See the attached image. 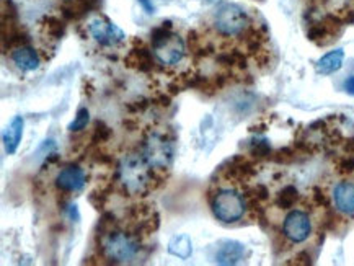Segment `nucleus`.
Instances as JSON below:
<instances>
[{
    "instance_id": "8",
    "label": "nucleus",
    "mask_w": 354,
    "mask_h": 266,
    "mask_svg": "<svg viewBox=\"0 0 354 266\" xmlns=\"http://www.w3.org/2000/svg\"><path fill=\"white\" fill-rule=\"evenodd\" d=\"M88 30L92 36L100 44L108 46V44H116L121 43L126 38L122 30L118 28L115 23H111L110 20L105 17H97L93 20H90Z\"/></svg>"
},
{
    "instance_id": "30",
    "label": "nucleus",
    "mask_w": 354,
    "mask_h": 266,
    "mask_svg": "<svg viewBox=\"0 0 354 266\" xmlns=\"http://www.w3.org/2000/svg\"><path fill=\"white\" fill-rule=\"evenodd\" d=\"M138 2L144 7V10L147 12L149 15H152V13L156 12V8H153V6H152V0H138Z\"/></svg>"
},
{
    "instance_id": "29",
    "label": "nucleus",
    "mask_w": 354,
    "mask_h": 266,
    "mask_svg": "<svg viewBox=\"0 0 354 266\" xmlns=\"http://www.w3.org/2000/svg\"><path fill=\"white\" fill-rule=\"evenodd\" d=\"M343 87H344V92H346L348 95H353L354 97V75H351V77H348L346 80H344Z\"/></svg>"
},
{
    "instance_id": "1",
    "label": "nucleus",
    "mask_w": 354,
    "mask_h": 266,
    "mask_svg": "<svg viewBox=\"0 0 354 266\" xmlns=\"http://www.w3.org/2000/svg\"><path fill=\"white\" fill-rule=\"evenodd\" d=\"M118 180L131 196L145 195L151 188L152 173L144 157L126 155L118 167Z\"/></svg>"
},
{
    "instance_id": "14",
    "label": "nucleus",
    "mask_w": 354,
    "mask_h": 266,
    "mask_svg": "<svg viewBox=\"0 0 354 266\" xmlns=\"http://www.w3.org/2000/svg\"><path fill=\"white\" fill-rule=\"evenodd\" d=\"M124 64L134 70L151 72L153 69V57L149 49L136 48L131 49L128 56L124 57Z\"/></svg>"
},
{
    "instance_id": "18",
    "label": "nucleus",
    "mask_w": 354,
    "mask_h": 266,
    "mask_svg": "<svg viewBox=\"0 0 354 266\" xmlns=\"http://www.w3.org/2000/svg\"><path fill=\"white\" fill-rule=\"evenodd\" d=\"M169 251L174 256H178L181 260H188L193 254L192 238L185 236V234H181V236H175L169 243Z\"/></svg>"
},
{
    "instance_id": "16",
    "label": "nucleus",
    "mask_w": 354,
    "mask_h": 266,
    "mask_svg": "<svg viewBox=\"0 0 354 266\" xmlns=\"http://www.w3.org/2000/svg\"><path fill=\"white\" fill-rule=\"evenodd\" d=\"M224 172L227 178L245 180L252 177L255 173V170H253V165L247 159H243V157H234L232 160L227 162V169H224Z\"/></svg>"
},
{
    "instance_id": "2",
    "label": "nucleus",
    "mask_w": 354,
    "mask_h": 266,
    "mask_svg": "<svg viewBox=\"0 0 354 266\" xmlns=\"http://www.w3.org/2000/svg\"><path fill=\"white\" fill-rule=\"evenodd\" d=\"M152 48L157 61L163 66H176L186 53L183 39L171 31L170 21L152 31Z\"/></svg>"
},
{
    "instance_id": "3",
    "label": "nucleus",
    "mask_w": 354,
    "mask_h": 266,
    "mask_svg": "<svg viewBox=\"0 0 354 266\" xmlns=\"http://www.w3.org/2000/svg\"><path fill=\"white\" fill-rule=\"evenodd\" d=\"M142 157L151 169L167 170L174 162V146L162 134H149L142 146Z\"/></svg>"
},
{
    "instance_id": "15",
    "label": "nucleus",
    "mask_w": 354,
    "mask_h": 266,
    "mask_svg": "<svg viewBox=\"0 0 354 266\" xmlns=\"http://www.w3.org/2000/svg\"><path fill=\"white\" fill-rule=\"evenodd\" d=\"M12 59L18 67H20L21 70H26V72L36 70L39 67L38 53H36L33 48L26 46V44H24V46H20V48H17L15 51H13Z\"/></svg>"
},
{
    "instance_id": "7",
    "label": "nucleus",
    "mask_w": 354,
    "mask_h": 266,
    "mask_svg": "<svg viewBox=\"0 0 354 266\" xmlns=\"http://www.w3.org/2000/svg\"><path fill=\"white\" fill-rule=\"evenodd\" d=\"M310 218L306 213H302V211H292V213L286 216L283 232L290 242L301 243L307 240L308 236H310Z\"/></svg>"
},
{
    "instance_id": "22",
    "label": "nucleus",
    "mask_w": 354,
    "mask_h": 266,
    "mask_svg": "<svg viewBox=\"0 0 354 266\" xmlns=\"http://www.w3.org/2000/svg\"><path fill=\"white\" fill-rule=\"evenodd\" d=\"M88 121H90L88 110H87V108H80V110L77 111L74 121H72V123L69 124V131H72V133H77V131L85 129V128H87Z\"/></svg>"
},
{
    "instance_id": "10",
    "label": "nucleus",
    "mask_w": 354,
    "mask_h": 266,
    "mask_svg": "<svg viewBox=\"0 0 354 266\" xmlns=\"http://www.w3.org/2000/svg\"><path fill=\"white\" fill-rule=\"evenodd\" d=\"M24 126H25V121L21 116H13L6 131H3L2 141L8 155L15 154L18 146H20L21 137H24Z\"/></svg>"
},
{
    "instance_id": "21",
    "label": "nucleus",
    "mask_w": 354,
    "mask_h": 266,
    "mask_svg": "<svg viewBox=\"0 0 354 266\" xmlns=\"http://www.w3.org/2000/svg\"><path fill=\"white\" fill-rule=\"evenodd\" d=\"M250 152H252L253 157L257 159H265V157L271 155V146L268 142V139L257 137L253 139L252 144H250Z\"/></svg>"
},
{
    "instance_id": "28",
    "label": "nucleus",
    "mask_w": 354,
    "mask_h": 266,
    "mask_svg": "<svg viewBox=\"0 0 354 266\" xmlns=\"http://www.w3.org/2000/svg\"><path fill=\"white\" fill-rule=\"evenodd\" d=\"M314 193H315V195H314V200H315L317 205H320V206H325V207L328 206V200H326V196L324 195V193L320 191L319 188H315V189H314Z\"/></svg>"
},
{
    "instance_id": "20",
    "label": "nucleus",
    "mask_w": 354,
    "mask_h": 266,
    "mask_svg": "<svg viewBox=\"0 0 354 266\" xmlns=\"http://www.w3.org/2000/svg\"><path fill=\"white\" fill-rule=\"evenodd\" d=\"M299 200V191L294 187H286L278 193V198H276V205L283 209H289L296 205Z\"/></svg>"
},
{
    "instance_id": "12",
    "label": "nucleus",
    "mask_w": 354,
    "mask_h": 266,
    "mask_svg": "<svg viewBox=\"0 0 354 266\" xmlns=\"http://www.w3.org/2000/svg\"><path fill=\"white\" fill-rule=\"evenodd\" d=\"M333 201L339 213L354 214V183L343 182L333 189Z\"/></svg>"
},
{
    "instance_id": "11",
    "label": "nucleus",
    "mask_w": 354,
    "mask_h": 266,
    "mask_svg": "<svg viewBox=\"0 0 354 266\" xmlns=\"http://www.w3.org/2000/svg\"><path fill=\"white\" fill-rule=\"evenodd\" d=\"M245 256V245L237 240H224L219 243L216 261L219 265H235Z\"/></svg>"
},
{
    "instance_id": "26",
    "label": "nucleus",
    "mask_w": 354,
    "mask_h": 266,
    "mask_svg": "<svg viewBox=\"0 0 354 266\" xmlns=\"http://www.w3.org/2000/svg\"><path fill=\"white\" fill-rule=\"evenodd\" d=\"M292 155L294 154H292V151H290V149H281L279 152H276L274 160L276 162H290L294 159Z\"/></svg>"
},
{
    "instance_id": "19",
    "label": "nucleus",
    "mask_w": 354,
    "mask_h": 266,
    "mask_svg": "<svg viewBox=\"0 0 354 266\" xmlns=\"http://www.w3.org/2000/svg\"><path fill=\"white\" fill-rule=\"evenodd\" d=\"M43 31L44 35H48L53 39H61L64 36L66 26L62 23V20H59L57 17H46L43 20Z\"/></svg>"
},
{
    "instance_id": "17",
    "label": "nucleus",
    "mask_w": 354,
    "mask_h": 266,
    "mask_svg": "<svg viewBox=\"0 0 354 266\" xmlns=\"http://www.w3.org/2000/svg\"><path fill=\"white\" fill-rule=\"evenodd\" d=\"M343 59H344L343 49H335V51L325 54V56L322 57L319 62H317L315 69L322 75H330V74H333V72L342 69Z\"/></svg>"
},
{
    "instance_id": "25",
    "label": "nucleus",
    "mask_w": 354,
    "mask_h": 266,
    "mask_svg": "<svg viewBox=\"0 0 354 266\" xmlns=\"http://www.w3.org/2000/svg\"><path fill=\"white\" fill-rule=\"evenodd\" d=\"M338 169L342 173H351L354 170V157H344V159L339 160Z\"/></svg>"
},
{
    "instance_id": "4",
    "label": "nucleus",
    "mask_w": 354,
    "mask_h": 266,
    "mask_svg": "<svg viewBox=\"0 0 354 266\" xmlns=\"http://www.w3.org/2000/svg\"><path fill=\"white\" fill-rule=\"evenodd\" d=\"M103 254L113 263H126L138 255L139 242L138 238L128 236L124 232H108L103 240Z\"/></svg>"
},
{
    "instance_id": "13",
    "label": "nucleus",
    "mask_w": 354,
    "mask_h": 266,
    "mask_svg": "<svg viewBox=\"0 0 354 266\" xmlns=\"http://www.w3.org/2000/svg\"><path fill=\"white\" fill-rule=\"evenodd\" d=\"M98 7V0H66L62 3V15L67 20H79Z\"/></svg>"
},
{
    "instance_id": "9",
    "label": "nucleus",
    "mask_w": 354,
    "mask_h": 266,
    "mask_svg": "<svg viewBox=\"0 0 354 266\" xmlns=\"http://www.w3.org/2000/svg\"><path fill=\"white\" fill-rule=\"evenodd\" d=\"M87 183V175L79 165H67L56 177V187L64 193H79Z\"/></svg>"
},
{
    "instance_id": "5",
    "label": "nucleus",
    "mask_w": 354,
    "mask_h": 266,
    "mask_svg": "<svg viewBox=\"0 0 354 266\" xmlns=\"http://www.w3.org/2000/svg\"><path fill=\"white\" fill-rule=\"evenodd\" d=\"M212 213L221 222L232 224L242 219L245 213V200L234 189H221L212 198Z\"/></svg>"
},
{
    "instance_id": "24",
    "label": "nucleus",
    "mask_w": 354,
    "mask_h": 266,
    "mask_svg": "<svg viewBox=\"0 0 354 266\" xmlns=\"http://www.w3.org/2000/svg\"><path fill=\"white\" fill-rule=\"evenodd\" d=\"M110 137H111V129L108 128L103 121H98L97 126H95V129H93V134H92V144L106 142Z\"/></svg>"
},
{
    "instance_id": "27",
    "label": "nucleus",
    "mask_w": 354,
    "mask_h": 266,
    "mask_svg": "<svg viewBox=\"0 0 354 266\" xmlns=\"http://www.w3.org/2000/svg\"><path fill=\"white\" fill-rule=\"evenodd\" d=\"M268 198V189L263 187V184H258V187L253 189V200L257 201H263Z\"/></svg>"
},
{
    "instance_id": "23",
    "label": "nucleus",
    "mask_w": 354,
    "mask_h": 266,
    "mask_svg": "<svg viewBox=\"0 0 354 266\" xmlns=\"http://www.w3.org/2000/svg\"><path fill=\"white\" fill-rule=\"evenodd\" d=\"M219 61L222 62L224 66H237V67H245V56L240 51H230V53H225V54H221L219 56Z\"/></svg>"
},
{
    "instance_id": "6",
    "label": "nucleus",
    "mask_w": 354,
    "mask_h": 266,
    "mask_svg": "<svg viewBox=\"0 0 354 266\" xmlns=\"http://www.w3.org/2000/svg\"><path fill=\"white\" fill-rule=\"evenodd\" d=\"M214 26L221 35H242L248 26V15L237 3H222L214 15Z\"/></svg>"
}]
</instances>
